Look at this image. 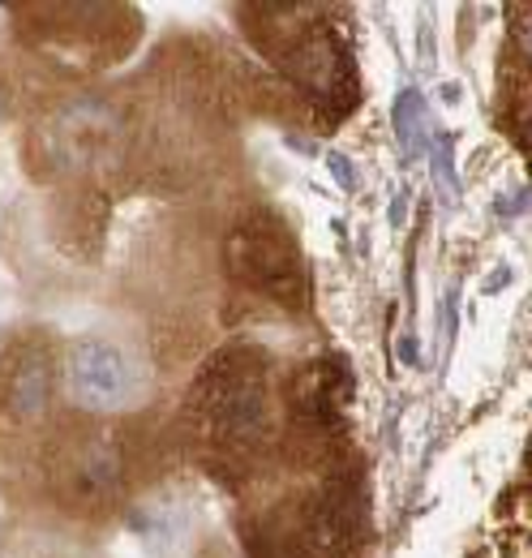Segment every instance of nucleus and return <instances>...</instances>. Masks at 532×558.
I'll return each mask as SVG.
<instances>
[{
	"label": "nucleus",
	"instance_id": "9b49d317",
	"mask_svg": "<svg viewBox=\"0 0 532 558\" xmlns=\"http://www.w3.org/2000/svg\"><path fill=\"white\" fill-rule=\"evenodd\" d=\"M443 99H447V104H460V86H456V82H447V86H443Z\"/></svg>",
	"mask_w": 532,
	"mask_h": 558
},
{
	"label": "nucleus",
	"instance_id": "9d476101",
	"mask_svg": "<svg viewBox=\"0 0 532 558\" xmlns=\"http://www.w3.org/2000/svg\"><path fill=\"white\" fill-rule=\"evenodd\" d=\"M327 168H331V172H335V181H339L343 190L352 185V168H348V159H343V155H327Z\"/></svg>",
	"mask_w": 532,
	"mask_h": 558
},
{
	"label": "nucleus",
	"instance_id": "39448f33",
	"mask_svg": "<svg viewBox=\"0 0 532 558\" xmlns=\"http://www.w3.org/2000/svg\"><path fill=\"white\" fill-rule=\"evenodd\" d=\"M125 524H130L133 546H137L146 558H177L181 550H185V542H190V524H185V515H181L177 507L159 502V498L133 507Z\"/></svg>",
	"mask_w": 532,
	"mask_h": 558
},
{
	"label": "nucleus",
	"instance_id": "423d86ee",
	"mask_svg": "<svg viewBox=\"0 0 532 558\" xmlns=\"http://www.w3.org/2000/svg\"><path fill=\"white\" fill-rule=\"evenodd\" d=\"M65 473H69V494L77 502H104V498H112L117 486H121L117 447L112 442H86L73 456V464H69Z\"/></svg>",
	"mask_w": 532,
	"mask_h": 558
},
{
	"label": "nucleus",
	"instance_id": "f03ea898",
	"mask_svg": "<svg viewBox=\"0 0 532 558\" xmlns=\"http://www.w3.org/2000/svg\"><path fill=\"white\" fill-rule=\"evenodd\" d=\"M69 391L86 409H125L142 396V374L130 361V352L112 340L82 336L69 349Z\"/></svg>",
	"mask_w": 532,
	"mask_h": 558
},
{
	"label": "nucleus",
	"instance_id": "1a4fd4ad",
	"mask_svg": "<svg viewBox=\"0 0 532 558\" xmlns=\"http://www.w3.org/2000/svg\"><path fill=\"white\" fill-rule=\"evenodd\" d=\"M438 177L447 190H456V168H451V138H438Z\"/></svg>",
	"mask_w": 532,
	"mask_h": 558
},
{
	"label": "nucleus",
	"instance_id": "7ed1b4c3",
	"mask_svg": "<svg viewBox=\"0 0 532 558\" xmlns=\"http://www.w3.org/2000/svg\"><path fill=\"white\" fill-rule=\"evenodd\" d=\"M125 138V125L117 117L112 104L104 99H73L65 112L52 121L48 130V146H52V159L61 168H90V163H104L121 150Z\"/></svg>",
	"mask_w": 532,
	"mask_h": 558
},
{
	"label": "nucleus",
	"instance_id": "f257e3e1",
	"mask_svg": "<svg viewBox=\"0 0 532 558\" xmlns=\"http://www.w3.org/2000/svg\"><path fill=\"white\" fill-rule=\"evenodd\" d=\"M202 417L215 438L232 447H250L266 434V378L258 365H241L237 356L219 361L202 383Z\"/></svg>",
	"mask_w": 532,
	"mask_h": 558
},
{
	"label": "nucleus",
	"instance_id": "20e7f679",
	"mask_svg": "<svg viewBox=\"0 0 532 558\" xmlns=\"http://www.w3.org/2000/svg\"><path fill=\"white\" fill-rule=\"evenodd\" d=\"M232 267L241 276H250V283H258L266 292L292 301V288H297V254L288 245V236L275 228V223H250L237 232L232 241Z\"/></svg>",
	"mask_w": 532,
	"mask_h": 558
},
{
	"label": "nucleus",
	"instance_id": "0eeeda50",
	"mask_svg": "<svg viewBox=\"0 0 532 558\" xmlns=\"http://www.w3.org/2000/svg\"><path fill=\"white\" fill-rule=\"evenodd\" d=\"M48 396H52V378H48V365L44 361H22L13 383H9V409L13 417L31 421L48 409Z\"/></svg>",
	"mask_w": 532,
	"mask_h": 558
},
{
	"label": "nucleus",
	"instance_id": "6e6552de",
	"mask_svg": "<svg viewBox=\"0 0 532 558\" xmlns=\"http://www.w3.org/2000/svg\"><path fill=\"white\" fill-rule=\"evenodd\" d=\"M421 121H425V104H421V95L408 86V90H399L396 99V134H399V150L412 159L416 155V146H421Z\"/></svg>",
	"mask_w": 532,
	"mask_h": 558
}]
</instances>
